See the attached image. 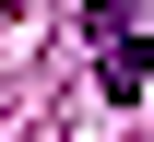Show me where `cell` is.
<instances>
[{
    "label": "cell",
    "instance_id": "1",
    "mask_svg": "<svg viewBox=\"0 0 154 142\" xmlns=\"http://www.w3.org/2000/svg\"><path fill=\"white\" fill-rule=\"evenodd\" d=\"M107 59V95L131 107V95H154V36H119V47H95Z\"/></svg>",
    "mask_w": 154,
    "mask_h": 142
},
{
    "label": "cell",
    "instance_id": "2",
    "mask_svg": "<svg viewBox=\"0 0 154 142\" xmlns=\"http://www.w3.org/2000/svg\"><path fill=\"white\" fill-rule=\"evenodd\" d=\"M83 36H95V47H119V36H131V0H95V12H83Z\"/></svg>",
    "mask_w": 154,
    "mask_h": 142
}]
</instances>
